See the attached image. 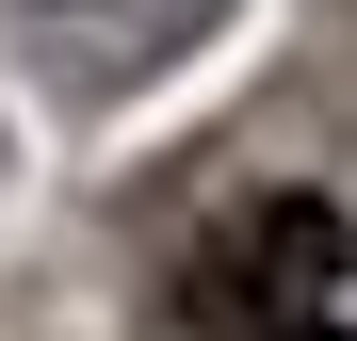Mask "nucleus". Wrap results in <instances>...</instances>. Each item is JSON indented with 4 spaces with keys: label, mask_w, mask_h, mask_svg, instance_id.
<instances>
[{
    "label": "nucleus",
    "mask_w": 357,
    "mask_h": 341,
    "mask_svg": "<svg viewBox=\"0 0 357 341\" xmlns=\"http://www.w3.org/2000/svg\"><path fill=\"white\" fill-rule=\"evenodd\" d=\"M325 293H341V211L325 195H244L195 260H178V325H211V341L325 325Z\"/></svg>",
    "instance_id": "obj_1"
},
{
    "label": "nucleus",
    "mask_w": 357,
    "mask_h": 341,
    "mask_svg": "<svg viewBox=\"0 0 357 341\" xmlns=\"http://www.w3.org/2000/svg\"><path fill=\"white\" fill-rule=\"evenodd\" d=\"M276 341H341V309H325V325H276Z\"/></svg>",
    "instance_id": "obj_2"
}]
</instances>
